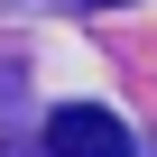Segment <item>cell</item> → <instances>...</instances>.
I'll return each mask as SVG.
<instances>
[{
    "instance_id": "7a4b0ae2",
    "label": "cell",
    "mask_w": 157,
    "mask_h": 157,
    "mask_svg": "<svg viewBox=\"0 0 157 157\" xmlns=\"http://www.w3.org/2000/svg\"><path fill=\"white\" fill-rule=\"evenodd\" d=\"M93 10H120V0H93Z\"/></svg>"
},
{
    "instance_id": "6da1fadb",
    "label": "cell",
    "mask_w": 157,
    "mask_h": 157,
    "mask_svg": "<svg viewBox=\"0 0 157 157\" xmlns=\"http://www.w3.org/2000/svg\"><path fill=\"white\" fill-rule=\"evenodd\" d=\"M46 157H139V139L102 111V102H65L46 120Z\"/></svg>"
}]
</instances>
